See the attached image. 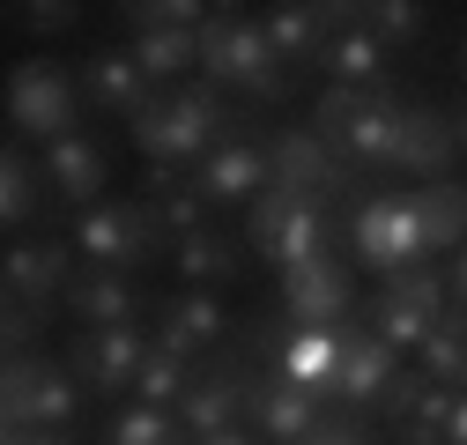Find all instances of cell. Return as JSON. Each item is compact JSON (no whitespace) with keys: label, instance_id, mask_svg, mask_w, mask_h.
Masks as SVG:
<instances>
[{"label":"cell","instance_id":"cell-1","mask_svg":"<svg viewBox=\"0 0 467 445\" xmlns=\"http://www.w3.org/2000/svg\"><path fill=\"white\" fill-rule=\"evenodd\" d=\"M230 134H238V127H230V97H223L208 75L163 89V97L149 104V119H134V149L149 156V171H163V179L193 171V163H201L208 149H223Z\"/></svg>","mask_w":467,"mask_h":445},{"label":"cell","instance_id":"cell-2","mask_svg":"<svg viewBox=\"0 0 467 445\" xmlns=\"http://www.w3.org/2000/svg\"><path fill=\"white\" fill-rule=\"evenodd\" d=\"M312 127H319V141L334 149V163H341L348 179L393 171V149H400V97H393V89H319Z\"/></svg>","mask_w":467,"mask_h":445},{"label":"cell","instance_id":"cell-3","mask_svg":"<svg viewBox=\"0 0 467 445\" xmlns=\"http://www.w3.org/2000/svg\"><path fill=\"white\" fill-rule=\"evenodd\" d=\"M201 75H208L223 97H253V104H282V97H289L282 52H275L267 30L245 23L238 8H223V16L201 30Z\"/></svg>","mask_w":467,"mask_h":445},{"label":"cell","instance_id":"cell-4","mask_svg":"<svg viewBox=\"0 0 467 445\" xmlns=\"http://www.w3.org/2000/svg\"><path fill=\"white\" fill-rule=\"evenodd\" d=\"M245 245H253L260 267L289 274V267L334 253V208H327L319 193H282V186H267V193L245 208Z\"/></svg>","mask_w":467,"mask_h":445},{"label":"cell","instance_id":"cell-5","mask_svg":"<svg viewBox=\"0 0 467 445\" xmlns=\"http://www.w3.org/2000/svg\"><path fill=\"white\" fill-rule=\"evenodd\" d=\"M82 394H89V386L75 378L67 357H45V349L8 357V401H0V423H8V430H75Z\"/></svg>","mask_w":467,"mask_h":445},{"label":"cell","instance_id":"cell-6","mask_svg":"<svg viewBox=\"0 0 467 445\" xmlns=\"http://www.w3.org/2000/svg\"><path fill=\"white\" fill-rule=\"evenodd\" d=\"M75 274H82V253H75V238H16L8 245V260H0V290H8V312L16 319H52L67 305V290H75Z\"/></svg>","mask_w":467,"mask_h":445},{"label":"cell","instance_id":"cell-7","mask_svg":"<svg viewBox=\"0 0 467 445\" xmlns=\"http://www.w3.org/2000/svg\"><path fill=\"white\" fill-rule=\"evenodd\" d=\"M75 253L89 267H111V274H141L156 267L171 245L156 231V208L149 201H104V208H82L75 215Z\"/></svg>","mask_w":467,"mask_h":445},{"label":"cell","instance_id":"cell-8","mask_svg":"<svg viewBox=\"0 0 467 445\" xmlns=\"http://www.w3.org/2000/svg\"><path fill=\"white\" fill-rule=\"evenodd\" d=\"M75 111H82V82H75V67H60V60H23V67L8 75V127H16V141L52 149V141L82 134Z\"/></svg>","mask_w":467,"mask_h":445},{"label":"cell","instance_id":"cell-9","mask_svg":"<svg viewBox=\"0 0 467 445\" xmlns=\"http://www.w3.org/2000/svg\"><path fill=\"white\" fill-rule=\"evenodd\" d=\"M348 253H357L379 283L408 267H431V238H423V215H416V193H371L348 222Z\"/></svg>","mask_w":467,"mask_h":445},{"label":"cell","instance_id":"cell-10","mask_svg":"<svg viewBox=\"0 0 467 445\" xmlns=\"http://www.w3.org/2000/svg\"><path fill=\"white\" fill-rule=\"evenodd\" d=\"M275 312H289L297 326H348L364 305H357V267H348L341 253H319V260H305V267H289V274H275Z\"/></svg>","mask_w":467,"mask_h":445},{"label":"cell","instance_id":"cell-11","mask_svg":"<svg viewBox=\"0 0 467 445\" xmlns=\"http://www.w3.org/2000/svg\"><path fill=\"white\" fill-rule=\"evenodd\" d=\"M245 386H253V357L245 349H223L193 371L186 401H179V430L201 445V438H223V430H245Z\"/></svg>","mask_w":467,"mask_h":445},{"label":"cell","instance_id":"cell-12","mask_svg":"<svg viewBox=\"0 0 467 445\" xmlns=\"http://www.w3.org/2000/svg\"><path fill=\"white\" fill-rule=\"evenodd\" d=\"M327 416H334V401H327V394H312V386L282 378L275 364H260V357H253V386H245V430H260L267 445H297V438H312Z\"/></svg>","mask_w":467,"mask_h":445},{"label":"cell","instance_id":"cell-13","mask_svg":"<svg viewBox=\"0 0 467 445\" xmlns=\"http://www.w3.org/2000/svg\"><path fill=\"white\" fill-rule=\"evenodd\" d=\"M149 357H156V326H141V319L134 326H82L67 342V364L89 394H134Z\"/></svg>","mask_w":467,"mask_h":445},{"label":"cell","instance_id":"cell-14","mask_svg":"<svg viewBox=\"0 0 467 445\" xmlns=\"http://www.w3.org/2000/svg\"><path fill=\"white\" fill-rule=\"evenodd\" d=\"M400 371H408V357H400V349H386L364 319H348V326H341L334 409H341V416H371V423H379V409H386V394H393V378H400Z\"/></svg>","mask_w":467,"mask_h":445},{"label":"cell","instance_id":"cell-15","mask_svg":"<svg viewBox=\"0 0 467 445\" xmlns=\"http://www.w3.org/2000/svg\"><path fill=\"white\" fill-rule=\"evenodd\" d=\"M156 349H171L179 364H208V357H223L230 349V312H223V290H171L163 305H156Z\"/></svg>","mask_w":467,"mask_h":445},{"label":"cell","instance_id":"cell-16","mask_svg":"<svg viewBox=\"0 0 467 445\" xmlns=\"http://www.w3.org/2000/svg\"><path fill=\"white\" fill-rule=\"evenodd\" d=\"M186 186L223 215V208H253L275 179H267V141H253V134H230L223 149H208L193 171H186Z\"/></svg>","mask_w":467,"mask_h":445},{"label":"cell","instance_id":"cell-17","mask_svg":"<svg viewBox=\"0 0 467 445\" xmlns=\"http://www.w3.org/2000/svg\"><path fill=\"white\" fill-rule=\"evenodd\" d=\"M267 179L282 186V193H341L348 186V171L334 163V149L319 141V127L305 119V127H275L267 134Z\"/></svg>","mask_w":467,"mask_h":445},{"label":"cell","instance_id":"cell-18","mask_svg":"<svg viewBox=\"0 0 467 445\" xmlns=\"http://www.w3.org/2000/svg\"><path fill=\"white\" fill-rule=\"evenodd\" d=\"M452 163H460V127H452V111H438V104H400L393 171L416 179V186H438V179H452Z\"/></svg>","mask_w":467,"mask_h":445},{"label":"cell","instance_id":"cell-19","mask_svg":"<svg viewBox=\"0 0 467 445\" xmlns=\"http://www.w3.org/2000/svg\"><path fill=\"white\" fill-rule=\"evenodd\" d=\"M45 156V179H52V193H60V208H104V193H111V149L97 141V134H67V141H52V149H37Z\"/></svg>","mask_w":467,"mask_h":445},{"label":"cell","instance_id":"cell-20","mask_svg":"<svg viewBox=\"0 0 467 445\" xmlns=\"http://www.w3.org/2000/svg\"><path fill=\"white\" fill-rule=\"evenodd\" d=\"M82 97H89L97 111H111V119H127V127H134V119H149V104H156L163 89L134 67V52H127V45H97V52H89V67H82Z\"/></svg>","mask_w":467,"mask_h":445},{"label":"cell","instance_id":"cell-21","mask_svg":"<svg viewBox=\"0 0 467 445\" xmlns=\"http://www.w3.org/2000/svg\"><path fill=\"white\" fill-rule=\"evenodd\" d=\"M386 37L357 16V8H341V23H334V37H327V52H319V75H327V89H386Z\"/></svg>","mask_w":467,"mask_h":445},{"label":"cell","instance_id":"cell-22","mask_svg":"<svg viewBox=\"0 0 467 445\" xmlns=\"http://www.w3.org/2000/svg\"><path fill=\"white\" fill-rule=\"evenodd\" d=\"M334 23H341L334 0H282V8H267V16H260L267 45L282 52V67H319V52H327Z\"/></svg>","mask_w":467,"mask_h":445},{"label":"cell","instance_id":"cell-23","mask_svg":"<svg viewBox=\"0 0 467 445\" xmlns=\"http://www.w3.org/2000/svg\"><path fill=\"white\" fill-rule=\"evenodd\" d=\"M45 201H60L52 179H45V156L30 141H8L0 149V222H8V231H30L45 215Z\"/></svg>","mask_w":467,"mask_h":445},{"label":"cell","instance_id":"cell-24","mask_svg":"<svg viewBox=\"0 0 467 445\" xmlns=\"http://www.w3.org/2000/svg\"><path fill=\"white\" fill-rule=\"evenodd\" d=\"M171 274H179V290H230L245 274V245L230 238V231H201V238H179L163 253Z\"/></svg>","mask_w":467,"mask_h":445},{"label":"cell","instance_id":"cell-25","mask_svg":"<svg viewBox=\"0 0 467 445\" xmlns=\"http://www.w3.org/2000/svg\"><path fill=\"white\" fill-rule=\"evenodd\" d=\"M60 312H75L82 326H134L141 319V283L134 274H111V267H82Z\"/></svg>","mask_w":467,"mask_h":445},{"label":"cell","instance_id":"cell-26","mask_svg":"<svg viewBox=\"0 0 467 445\" xmlns=\"http://www.w3.org/2000/svg\"><path fill=\"white\" fill-rule=\"evenodd\" d=\"M127 52H134V67L156 89H179V82L201 75V30H134Z\"/></svg>","mask_w":467,"mask_h":445},{"label":"cell","instance_id":"cell-27","mask_svg":"<svg viewBox=\"0 0 467 445\" xmlns=\"http://www.w3.org/2000/svg\"><path fill=\"white\" fill-rule=\"evenodd\" d=\"M275 371L334 401V371H341V334H334V326H289V342H282Z\"/></svg>","mask_w":467,"mask_h":445},{"label":"cell","instance_id":"cell-28","mask_svg":"<svg viewBox=\"0 0 467 445\" xmlns=\"http://www.w3.org/2000/svg\"><path fill=\"white\" fill-rule=\"evenodd\" d=\"M416 215H423V238H431V260H452V253L467 245V186H460V179L416 186Z\"/></svg>","mask_w":467,"mask_h":445},{"label":"cell","instance_id":"cell-29","mask_svg":"<svg viewBox=\"0 0 467 445\" xmlns=\"http://www.w3.org/2000/svg\"><path fill=\"white\" fill-rule=\"evenodd\" d=\"M357 319H364V326L379 334L386 349H400V357H416V349L431 342V326H438L445 312H423V305H408V297H393V290H379V297H371V305H364Z\"/></svg>","mask_w":467,"mask_h":445},{"label":"cell","instance_id":"cell-30","mask_svg":"<svg viewBox=\"0 0 467 445\" xmlns=\"http://www.w3.org/2000/svg\"><path fill=\"white\" fill-rule=\"evenodd\" d=\"M431 386H452V394H467V312H445L438 326H431V342L408 357Z\"/></svg>","mask_w":467,"mask_h":445},{"label":"cell","instance_id":"cell-31","mask_svg":"<svg viewBox=\"0 0 467 445\" xmlns=\"http://www.w3.org/2000/svg\"><path fill=\"white\" fill-rule=\"evenodd\" d=\"M111 16H119L127 37H134V30H208L223 8H208V0H119Z\"/></svg>","mask_w":467,"mask_h":445},{"label":"cell","instance_id":"cell-32","mask_svg":"<svg viewBox=\"0 0 467 445\" xmlns=\"http://www.w3.org/2000/svg\"><path fill=\"white\" fill-rule=\"evenodd\" d=\"M149 208H156V231H163V245H179V238H201V231H215V208L179 179V186H163V193H141Z\"/></svg>","mask_w":467,"mask_h":445},{"label":"cell","instance_id":"cell-33","mask_svg":"<svg viewBox=\"0 0 467 445\" xmlns=\"http://www.w3.org/2000/svg\"><path fill=\"white\" fill-rule=\"evenodd\" d=\"M104 445H193V438L179 430V416H171V409H149V401H127L119 416L104 423Z\"/></svg>","mask_w":467,"mask_h":445},{"label":"cell","instance_id":"cell-34","mask_svg":"<svg viewBox=\"0 0 467 445\" xmlns=\"http://www.w3.org/2000/svg\"><path fill=\"white\" fill-rule=\"evenodd\" d=\"M186 386H193V364H179L171 349H156V357L141 364V378H134V401H149V409H171V416H179Z\"/></svg>","mask_w":467,"mask_h":445},{"label":"cell","instance_id":"cell-35","mask_svg":"<svg viewBox=\"0 0 467 445\" xmlns=\"http://www.w3.org/2000/svg\"><path fill=\"white\" fill-rule=\"evenodd\" d=\"M386 45H416L423 30H431V8H423V0H364V8H357Z\"/></svg>","mask_w":467,"mask_h":445},{"label":"cell","instance_id":"cell-36","mask_svg":"<svg viewBox=\"0 0 467 445\" xmlns=\"http://www.w3.org/2000/svg\"><path fill=\"white\" fill-rule=\"evenodd\" d=\"M452 409H460V394L452 386H431L423 378V394H416V409H408V438H423V445H445V423H452Z\"/></svg>","mask_w":467,"mask_h":445},{"label":"cell","instance_id":"cell-37","mask_svg":"<svg viewBox=\"0 0 467 445\" xmlns=\"http://www.w3.org/2000/svg\"><path fill=\"white\" fill-rule=\"evenodd\" d=\"M16 23H23L30 37H60V30L82 23V8H75V0H30V8H16Z\"/></svg>","mask_w":467,"mask_h":445},{"label":"cell","instance_id":"cell-38","mask_svg":"<svg viewBox=\"0 0 467 445\" xmlns=\"http://www.w3.org/2000/svg\"><path fill=\"white\" fill-rule=\"evenodd\" d=\"M297 445H379V430H371V416H341V409H334V416H327L312 438H297Z\"/></svg>","mask_w":467,"mask_h":445},{"label":"cell","instance_id":"cell-39","mask_svg":"<svg viewBox=\"0 0 467 445\" xmlns=\"http://www.w3.org/2000/svg\"><path fill=\"white\" fill-rule=\"evenodd\" d=\"M416 394H423V371L408 364V371L393 378V394H386V409H379V423H408V409H416Z\"/></svg>","mask_w":467,"mask_h":445},{"label":"cell","instance_id":"cell-40","mask_svg":"<svg viewBox=\"0 0 467 445\" xmlns=\"http://www.w3.org/2000/svg\"><path fill=\"white\" fill-rule=\"evenodd\" d=\"M445 283H452V312H467V245L445 260Z\"/></svg>","mask_w":467,"mask_h":445},{"label":"cell","instance_id":"cell-41","mask_svg":"<svg viewBox=\"0 0 467 445\" xmlns=\"http://www.w3.org/2000/svg\"><path fill=\"white\" fill-rule=\"evenodd\" d=\"M0 445H75V438H67V430H8Z\"/></svg>","mask_w":467,"mask_h":445},{"label":"cell","instance_id":"cell-42","mask_svg":"<svg viewBox=\"0 0 467 445\" xmlns=\"http://www.w3.org/2000/svg\"><path fill=\"white\" fill-rule=\"evenodd\" d=\"M445 445H467V394H460V409H452V423H445Z\"/></svg>","mask_w":467,"mask_h":445},{"label":"cell","instance_id":"cell-43","mask_svg":"<svg viewBox=\"0 0 467 445\" xmlns=\"http://www.w3.org/2000/svg\"><path fill=\"white\" fill-rule=\"evenodd\" d=\"M201 445H253V430H223V438H201Z\"/></svg>","mask_w":467,"mask_h":445},{"label":"cell","instance_id":"cell-44","mask_svg":"<svg viewBox=\"0 0 467 445\" xmlns=\"http://www.w3.org/2000/svg\"><path fill=\"white\" fill-rule=\"evenodd\" d=\"M452 127H460V156H467V104H460V111H452Z\"/></svg>","mask_w":467,"mask_h":445},{"label":"cell","instance_id":"cell-45","mask_svg":"<svg viewBox=\"0 0 467 445\" xmlns=\"http://www.w3.org/2000/svg\"><path fill=\"white\" fill-rule=\"evenodd\" d=\"M460 82H467V45H460Z\"/></svg>","mask_w":467,"mask_h":445},{"label":"cell","instance_id":"cell-46","mask_svg":"<svg viewBox=\"0 0 467 445\" xmlns=\"http://www.w3.org/2000/svg\"><path fill=\"white\" fill-rule=\"evenodd\" d=\"M400 445H423V438H400Z\"/></svg>","mask_w":467,"mask_h":445}]
</instances>
